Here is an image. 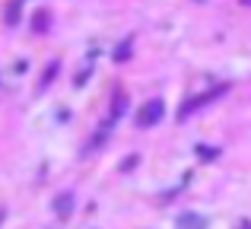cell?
Listing matches in <instances>:
<instances>
[{"label":"cell","instance_id":"6da1fadb","mask_svg":"<svg viewBox=\"0 0 251 229\" xmlns=\"http://www.w3.org/2000/svg\"><path fill=\"white\" fill-rule=\"evenodd\" d=\"M159 118H162V102L153 99V102H147V105L140 108L137 124H140V127H153V124H159Z\"/></svg>","mask_w":251,"mask_h":229},{"label":"cell","instance_id":"7a4b0ae2","mask_svg":"<svg viewBox=\"0 0 251 229\" xmlns=\"http://www.w3.org/2000/svg\"><path fill=\"white\" fill-rule=\"evenodd\" d=\"M54 213L61 220H67L70 213H74V194H70V191H64V194H57V198H54Z\"/></svg>","mask_w":251,"mask_h":229},{"label":"cell","instance_id":"3957f363","mask_svg":"<svg viewBox=\"0 0 251 229\" xmlns=\"http://www.w3.org/2000/svg\"><path fill=\"white\" fill-rule=\"evenodd\" d=\"M175 226L178 229H207V220H203L201 213H181Z\"/></svg>","mask_w":251,"mask_h":229},{"label":"cell","instance_id":"277c9868","mask_svg":"<svg viewBox=\"0 0 251 229\" xmlns=\"http://www.w3.org/2000/svg\"><path fill=\"white\" fill-rule=\"evenodd\" d=\"M197 156H201V159H213L216 150H213V147H197Z\"/></svg>","mask_w":251,"mask_h":229},{"label":"cell","instance_id":"5b68a950","mask_svg":"<svg viewBox=\"0 0 251 229\" xmlns=\"http://www.w3.org/2000/svg\"><path fill=\"white\" fill-rule=\"evenodd\" d=\"M239 229H251V223H242V226H239Z\"/></svg>","mask_w":251,"mask_h":229}]
</instances>
